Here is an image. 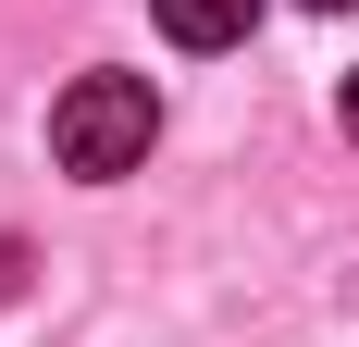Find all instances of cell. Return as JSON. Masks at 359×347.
I'll return each instance as SVG.
<instances>
[{
  "label": "cell",
  "instance_id": "6da1fadb",
  "mask_svg": "<svg viewBox=\"0 0 359 347\" xmlns=\"http://www.w3.org/2000/svg\"><path fill=\"white\" fill-rule=\"evenodd\" d=\"M149 137H161V100H149V74H74L62 100H50V162L111 186V174H137Z\"/></svg>",
  "mask_w": 359,
  "mask_h": 347
},
{
  "label": "cell",
  "instance_id": "7a4b0ae2",
  "mask_svg": "<svg viewBox=\"0 0 359 347\" xmlns=\"http://www.w3.org/2000/svg\"><path fill=\"white\" fill-rule=\"evenodd\" d=\"M149 13H161L174 50H236V37L260 25V0H149Z\"/></svg>",
  "mask_w": 359,
  "mask_h": 347
},
{
  "label": "cell",
  "instance_id": "3957f363",
  "mask_svg": "<svg viewBox=\"0 0 359 347\" xmlns=\"http://www.w3.org/2000/svg\"><path fill=\"white\" fill-rule=\"evenodd\" d=\"M334 112H347V149H359V74H347V100H334Z\"/></svg>",
  "mask_w": 359,
  "mask_h": 347
},
{
  "label": "cell",
  "instance_id": "277c9868",
  "mask_svg": "<svg viewBox=\"0 0 359 347\" xmlns=\"http://www.w3.org/2000/svg\"><path fill=\"white\" fill-rule=\"evenodd\" d=\"M310 13H347V0H310Z\"/></svg>",
  "mask_w": 359,
  "mask_h": 347
}]
</instances>
